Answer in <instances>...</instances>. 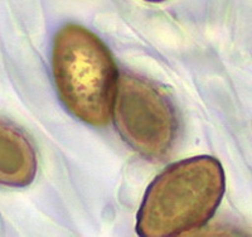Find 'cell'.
Wrapping results in <instances>:
<instances>
[{
  "mask_svg": "<svg viewBox=\"0 0 252 237\" xmlns=\"http://www.w3.org/2000/svg\"><path fill=\"white\" fill-rule=\"evenodd\" d=\"M148 1H163V0H148Z\"/></svg>",
  "mask_w": 252,
  "mask_h": 237,
  "instance_id": "5",
  "label": "cell"
},
{
  "mask_svg": "<svg viewBox=\"0 0 252 237\" xmlns=\"http://www.w3.org/2000/svg\"><path fill=\"white\" fill-rule=\"evenodd\" d=\"M226 192L220 160L199 155L172 164L148 187L136 216L141 237H174L202 229Z\"/></svg>",
  "mask_w": 252,
  "mask_h": 237,
  "instance_id": "1",
  "label": "cell"
},
{
  "mask_svg": "<svg viewBox=\"0 0 252 237\" xmlns=\"http://www.w3.org/2000/svg\"><path fill=\"white\" fill-rule=\"evenodd\" d=\"M37 153L23 132L0 120V184L23 188L37 174Z\"/></svg>",
  "mask_w": 252,
  "mask_h": 237,
  "instance_id": "4",
  "label": "cell"
},
{
  "mask_svg": "<svg viewBox=\"0 0 252 237\" xmlns=\"http://www.w3.org/2000/svg\"><path fill=\"white\" fill-rule=\"evenodd\" d=\"M112 114L115 128L135 153L153 162L169 154L178 135L177 114L165 92L152 81L121 72Z\"/></svg>",
  "mask_w": 252,
  "mask_h": 237,
  "instance_id": "3",
  "label": "cell"
},
{
  "mask_svg": "<svg viewBox=\"0 0 252 237\" xmlns=\"http://www.w3.org/2000/svg\"><path fill=\"white\" fill-rule=\"evenodd\" d=\"M52 67L64 107L94 128L107 125L119 72L106 44L85 27L66 24L55 35Z\"/></svg>",
  "mask_w": 252,
  "mask_h": 237,
  "instance_id": "2",
  "label": "cell"
}]
</instances>
